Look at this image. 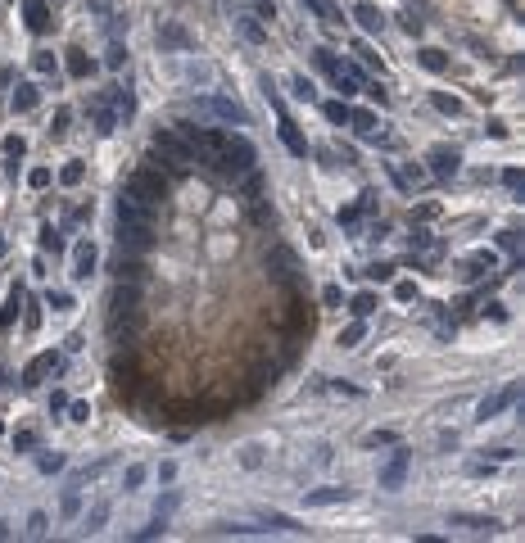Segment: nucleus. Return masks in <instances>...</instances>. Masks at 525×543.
Returning <instances> with one entry per match:
<instances>
[{
    "instance_id": "obj_1",
    "label": "nucleus",
    "mask_w": 525,
    "mask_h": 543,
    "mask_svg": "<svg viewBox=\"0 0 525 543\" xmlns=\"http://www.w3.org/2000/svg\"><path fill=\"white\" fill-rule=\"evenodd\" d=\"M254 158H259V154H254V145L245 141V136H231V131H227L222 150H217V172H222V177H231V181H240L245 172L259 168Z\"/></svg>"
},
{
    "instance_id": "obj_2",
    "label": "nucleus",
    "mask_w": 525,
    "mask_h": 543,
    "mask_svg": "<svg viewBox=\"0 0 525 543\" xmlns=\"http://www.w3.org/2000/svg\"><path fill=\"white\" fill-rule=\"evenodd\" d=\"M118 244H123V254H150L158 244L154 222H118Z\"/></svg>"
},
{
    "instance_id": "obj_3",
    "label": "nucleus",
    "mask_w": 525,
    "mask_h": 543,
    "mask_svg": "<svg viewBox=\"0 0 525 543\" xmlns=\"http://www.w3.org/2000/svg\"><path fill=\"white\" fill-rule=\"evenodd\" d=\"M123 190H127V195H136V200H145V204H154V208H158V200H163V195H168V181L158 177L154 168H141V172H131V177H127V186H123Z\"/></svg>"
},
{
    "instance_id": "obj_4",
    "label": "nucleus",
    "mask_w": 525,
    "mask_h": 543,
    "mask_svg": "<svg viewBox=\"0 0 525 543\" xmlns=\"http://www.w3.org/2000/svg\"><path fill=\"white\" fill-rule=\"evenodd\" d=\"M154 154H163V158H173V163H195V150L186 145V136H177V131H154Z\"/></svg>"
},
{
    "instance_id": "obj_5",
    "label": "nucleus",
    "mask_w": 525,
    "mask_h": 543,
    "mask_svg": "<svg viewBox=\"0 0 525 543\" xmlns=\"http://www.w3.org/2000/svg\"><path fill=\"white\" fill-rule=\"evenodd\" d=\"M200 109H209V114L222 118V122H236V127H245V122H249V114H245L236 100H227V95H204Z\"/></svg>"
},
{
    "instance_id": "obj_6",
    "label": "nucleus",
    "mask_w": 525,
    "mask_h": 543,
    "mask_svg": "<svg viewBox=\"0 0 525 543\" xmlns=\"http://www.w3.org/2000/svg\"><path fill=\"white\" fill-rule=\"evenodd\" d=\"M118 222H154V204H145V200L123 190V200H118Z\"/></svg>"
},
{
    "instance_id": "obj_7",
    "label": "nucleus",
    "mask_w": 525,
    "mask_h": 543,
    "mask_svg": "<svg viewBox=\"0 0 525 543\" xmlns=\"http://www.w3.org/2000/svg\"><path fill=\"white\" fill-rule=\"evenodd\" d=\"M118 281H131V286H145L150 281V267L141 263V254H127V258H118Z\"/></svg>"
},
{
    "instance_id": "obj_8",
    "label": "nucleus",
    "mask_w": 525,
    "mask_h": 543,
    "mask_svg": "<svg viewBox=\"0 0 525 543\" xmlns=\"http://www.w3.org/2000/svg\"><path fill=\"white\" fill-rule=\"evenodd\" d=\"M408 462H412V453H408V448H394V462L381 471V485H385V489H399L403 475H408Z\"/></svg>"
},
{
    "instance_id": "obj_9",
    "label": "nucleus",
    "mask_w": 525,
    "mask_h": 543,
    "mask_svg": "<svg viewBox=\"0 0 525 543\" xmlns=\"http://www.w3.org/2000/svg\"><path fill=\"white\" fill-rule=\"evenodd\" d=\"M267 267H272L276 281H295V258H290V249H272L267 254Z\"/></svg>"
},
{
    "instance_id": "obj_10",
    "label": "nucleus",
    "mask_w": 525,
    "mask_h": 543,
    "mask_svg": "<svg viewBox=\"0 0 525 543\" xmlns=\"http://www.w3.org/2000/svg\"><path fill=\"white\" fill-rule=\"evenodd\" d=\"M431 163H435L439 177H453L458 163H462V154H458V150H444V145H435V150H431Z\"/></svg>"
},
{
    "instance_id": "obj_11",
    "label": "nucleus",
    "mask_w": 525,
    "mask_h": 543,
    "mask_svg": "<svg viewBox=\"0 0 525 543\" xmlns=\"http://www.w3.org/2000/svg\"><path fill=\"white\" fill-rule=\"evenodd\" d=\"M55 367H59V357H55V353L32 357V367L23 372V385H41V376H45V372H55Z\"/></svg>"
},
{
    "instance_id": "obj_12",
    "label": "nucleus",
    "mask_w": 525,
    "mask_h": 543,
    "mask_svg": "<svg viewBox=\"0 0 525 543\" xmlns=\"http://www.w3.org/2000/svg\"><path fill=\"white\" fill-rule=\"evenodd\" d=\"M345 498H349V489H335V485L303 493V502H308V507H331V502H345Z\"/></svg>"
},
{
    "instance_id": "obj_13",
    "label": "nucleus",
    "mask_w": 525,
    "mask_h": 543,
    "mask_svg": "<svg viewBox=\"0 0 525 543\" xmlns=\"http://www.w3.org/2000/svg\"><path fill=\"white\" fill-rule=\"evenodd\" d=\"M448 521H453V525H462V529H471V534H494V529H498V521H494V516H448Z\"/></svg>"
},
{
    "instance_id": "obj_14",
    "label": "nucleus",
    "mask_w": 525,
    "mask_h": 543,
    "mask_svg": "<svg viewBox=\"0 0 525 543\" xmlns=\"http://www.w3.org/2000/svg\"><path fill=\"white\" fill-rule=\"evenodd\" d=\"M516 394H521L516 385H507V389H498V394H494V399H485V403H480V421H489V416H494V412H503V407H507L512 399H516Z\"/></svg>"
},
{
    "instance_id": "obj_15",
    "label": "nucleus",
    "mask_w": 525,
    "mask_h": 543,
    "mask_svg": "<svg viewBox=\"0 0 525 543\" xmlns=\"http://www.w3.org/2000/svg\"><path fill=\"white\" fill-rule=\"evenodd\" d=\"M281 141H286V150L290 154H308V141H303V136H299V127H295V122H290V118H281Z\"/></svg>"
},
{
    "instance_id": "obj_16",
    "label": "nucleus",
    "mask_w": 525,
    "mask_h": 543,
    "mask_svg": "<svg viewBox=\"0 0 525 543\" xmlns=\"http://www.w3.org/2000/svg\"><path fill=\"white\" fill-rule=\"evenodd\" d=\"M353 18H358L367 32H381V28H385V14H381L376 5H358V9H353Z\"/></svg>"
},
{
    "instance_id": "obj_17",
    "label": "nucleus",
    "mask_w": 525,
    "mask_h": 543,
    "mask_svg": "<svg viewBox=\"0 0 525 543\" xmlns=\"http://www.w3.org/2000/svg\"><path fill=\"white\" fill-rule=\"evenodd\" d=\"M91 272H95V244L87 240V244H77V272H72V276H77V281H87Z\"/></svg>"
},
{
    "instance_id": "obj_18",
    "label": "nucleus",
    "mask_w": 525,
    "mask_h": 543,
    "mask_svg": "<svg viewBox=\"0 0 525 543\" xmlns=\"http://www.w3.org/2000/svg\"><path fill=\"white\" fill-rule=\"evenodd\" d=\"M349 122L358 127L362 141H381V131H376V118H372V114H349Z\"/></svg>"
},
{
    "instance_id": "obj_19",
    "label": "nucleus",
    "mask_w": 525,
    "mask_h": 543,
    "mask_svg": "<svg viewBox=\"0 0 525 543\" xmlns=\"http://www.w3.org/2000/svg\"><path fill=\"white\" fill-rule=\"evenodd\" d=\"M28 28H32V32H45V28H50V18H45V5H41V0H28Z\"/></svg>"
},
{
    "instance_id": "obj_20",
    "label": "nucleus",
    "mask_w": 525,
    "mask_h": 543,
    "mask_svg": "<svg viewBox=\"0 0 525 543\" xmlns=\"http://www.w3.org/2000/svg\"><path fill=\"white\" fill-rule=\"evenodd\" d=\"M158 41H163V45H177V50H190V36L181 32V28H163V32H158Z\"/></svg>"
},
{
    "instance_id": "obj_21",
    "label": "nucleus",
    "mask_w": 525,
    "mask_h": 543,
    "mask_svg": "<svg viewBox=\"0 0 525 543\" xmlns=\"http://www.w3.org/2000/svg\"><path fill=\"white\" fill-rule=\"evenodd\" d=\"M421 68L444 72V68H448V55H444V50H421Z\"/></svg>"
},
{
    "instance_id": "obj_22",
    "label": "nucleus",
    "mask_w": 525,
    "mask_h": 543,
    "mask_svg": "<svg viewBox=\"0 0 525 543\" xmlns=\"http://www.w3.org/2000/svg\"><path fill=\"white\" fill-rule=\"evenodd\" d=\"M18 303H23V294L14 290V294H9V299H5V313H0V330H9V322H14V317H18Z\"/></svg>"
},
{
    "instance_id": "obj_23",
    "label": "nucleus",
    "mask_w": 525,
    "mask_h": 543,
    "mask_svg": "<svg viewBox=\"0 0 525 543\" xmlns=\"http://www.w3.org/2000/svg\"><path fill=\"white\" fill-rule=\"evenodd\" d=\"M236 28H240V32H245V36H249V41H267V32H263V28H259V23H254L249 14H240V18H236Z\"/></svg>"
},
{
    "instance_id": "obj_24",
    "label": "nucleus",
    "mask_w": 525,
    "mask_h": 543,
    "mask_svg": "<svg viewBox=\"0 0 525 543\" xmlns=\"http://www.w3.org/2000/svg\"><path fill=\"white\" fill-rule=\"evenodd\" d=\"M32 104H36V86H18V95H14V109H18V114H28Z\"/></svg>"
},
{
    "instance_id": "obj_25",
    "label": "nucleus",
    "mask_w": 525,
    "mask_h": 543,
    "mask_svg": "<svg viewBox=\"0 0 525 543\" xmlns=\"http://www.w3.org/2000/svg\"><path fill=\"white\" fill-rule=\"evenodd\" d=\"M104 521H109V502H95V507H91V516H87V529L95 534V529H100Z\"/></svg>"
},
{
    "instance_id": "obj_26",
    "label": "nucleus",
    "mask_w": 525,
    "mask_h": 543,
    "mask_svg": "<svg viewBox=\"0 0 525 543\" xmlns=\"http://www.w3.org/2000/svg\"><path fill=\"white\" fill-rule=\"evenodd\" d=\"M68 72H72V77H87V72H95V64H91L87 55H72L68 59Z\"/></svg>"
},
{
    "instance_id": "obj_27",
    "label": "nucleus",
    "mask_w": 525,
    "mask_h": 543,
    "mask_svg": "<svg viewBox=\"0 0 525 543\" xmlns=\"http://www.w3.org/2000/svg\"><path fill=\"white\" fill-rule=\"evenodd\" d=\"M322 109H326V118H331V122H340V127H345V122H349V104L331 100V104H322Z\"/></svg>"
},
{
    "instance_id": "obj_28",
    "label": "nucleus",
    "mask_w": 525,
    "mask_h": 543,
    "mask_svg": "<svg viewBox=\"0 0 525 543\" xmlns=\"http://www.w3.org/2000/svg\"><path fill=\"white\" fill-rule=\"evenodd\" d=\"M372 308H376V294H367V290H362V294H353V313H358V317H367Z\"/></svg>"
},
{
    "instance_id": "obj_29",
    "label": "nucleus",
    "mask_w": 525,
    "mask_h": 543,
    "mask_svg": "<svg viewBox=\"0 0 525 543\" xmlns=\"http://www.w3.org/2000/svg\"><path fill=\"white\" fill-rule=\"evenodd\" d=\"M362 335H367V326H362V322H353V326L345 330V335H340V344H345V349H353V344H358Z\"/></svg>"
},
{
    "instance_id": "obj_30",
    "label": "nucleus",
    "mask_w": 525,
    "mask_h": 543,
    "mask_svg": "<svg viewBox=\"0 0 525 543\" xmlns=\"http://www.w3.org/2000/svg\"><path fill=\"white\" fill-rule=\"evenodd\" d=\"M41 471L50 475V471H64V453H45L41 458Z\"/></svg>"
},
{
    "instance_id": "obj_31",
    "label": "nucleus",
    "mask_w": 525,
    "mask_h": 543,
    "mask_svg": "<svg viewBox=\"0 0 525 543\" xmlns=\"http://www.w3.org/2000/svg\"><path fill=\"white\" fill-rule=\"evenodd\" d=\"M41 244H45V249H50V254H59V249H64V240H59V231H50V227L41 231Z\"/></svg>"
},
{
    "instance_id": "obj_32",
    "label": "nucleus",
    "mask_w": 525,
    "mask_h": 543,
    "mask_svg": "<svg viewBox=\"0 0 525 543\" xmlns=\"http://www.w3.org/2000/svg\"><path fill=\"white\" fill-rule=\"evenodd\" d=\"M317 68H326V72H331V77L340 72V64H335V55H331V50H317Z\"/></svg>"
},
{
    "instance_id": "obj_33",
    "label": "nucleus",
    "mask_w": 525,
    "mask_h": 543,
    "mask_svg": "<svg viewBox=\"0 0 525 543\" xmlns=\"http://www.w3.org/2000/svg\"><path fill=\"white\" fill-rule=\"evenodd\" d=\"M362 443H367V448H381V443H394V435H389V430H372Z\"/></svg>"
},
{
    "instance_id": "obj_34",
    "label": "nucleus",
    "mask_w": 525,
    "mask_h": 543,
    "mask_svg": "<svg viewBox=\"0 0 525 543\" xmlns=\"http://www.w3.org/2000/svg\"><path fill=\"white\" fill-rule=\"evenodd\" d=\"M123 485H127V489H141V485H145V466H131V471L123 475Z\"/></svg>"
},
{
    "instance_id": "obj_35",
    "label": "nucleus",
    "mask_w": 525,
    "mask_h": 543,
    "mask_svg": "<svg viewBox=\"0 0 525 543\" xmlns=\"http://www.w3.org/2000/svg\"><path fill=\"white\" fill-rule=\"evenodd\" d=\"M5 154H9V163L23 158V141H18V136H9V141H5Z\"/></svg>"
},
{
    "instance_id": "obj_36",
    "label": "nucleus",
    "mask_w": 525,
    "mask_h": 543,
    "mask_svg": "<svg viewBox=\"0 0 525 543\" xmlns=\"http://www.w3.org/2000/svg\"><path fill=\"white\" fill-rule=\"evenodd\" d=\"M295 95H299V100H313V82L308 77H295Z\"/></svg>"
},
{
    "instance_id": "obj_37",
    "label": "nucleus",
    "mask_w": 525,
    "mask_h": 543,
    "mask_svg": "<svg viewBox=\"0 0 525 543\" xmlns=\"http://www.w3.org/2000/svg\"><path fill=\"white\" fill-rule=\"evenodd\" d=\"M77 181H82V163H68L64 168V186H77Z\"/></svg>"
},
{
    "instance_id": "obj_38",
    "label": "nucleus",
    "mask_w": 525,
    "mask_h": 543,
    "mask_svg": "<svg viewBox=\"0 0 525 543\" xmlns=\"http://www.w3.org/2000/svg\"><path fill=\"white\" fill-rule=\"evenodd\" d=\"M28 534H45V512H32V521H28Z\"/></svg>"
},
{
    "instance_id": "obj_39",
    "label": "nucleus",
    "mask_w": 525,
    "mask_h": 543,
    "mask_svg": "<svg viewBox=\"0 0 525 543\" xmlns=\"http://www.w3.org/2000/svg\"><path fill=\"white\" fill-rule=\"evenodd\" d=\"M435 109H444V114H458L462 104H458V100H448V95H435Z\"/></svg>"
},
{
    "instance_id": "obj_40",
    "label": "nucleus",
    "mask_w": 525,
    "mask_h": 543,
    "mask_svg": "<svg viewBox=\"0 0 525 543\" xmlns=\"http://www.w3.org/2000/svg\"><path fill=\"white\" fill-rule=\"evenodd\" d=\"M77 507H82L77 493H64V516H77Z\"/></svg>"
},
{
    "instance_id": "obj_41",
    "label": "nucleus",
    "mask_w": 525,
    "mask_h": 543,
    "mask_svg": "<svg viewBox=\"0 0 525 543\" xmlns=\"http://www.w3.org/2000/svg\"><path fill=\"white\" fill-rule=\"evenodd\" d=\"M28 181H32V186H50V172H45V168H36Z\"/></svg>"
},
{
    "instance_id": "obj_42",
    "label": "nucleus",
    "mask_w": 525,
    "mask_h": 543,
    "mask_svg": "<svg viewBox=\"0 0 525 543\" xmlns=\"http://www.w3.org/2000/svg\"><path fill=\"white\" fill-rule=\"evenodd\" d=\"M123 59H127V50H123V45H114V50H109V68H118Z\"/></svg>"
},
{
    "instance_id": "obj_43",
    "label": "nucleus",
    "mask_w": 525,
    "mask_h": 543,
    "mask_svg": "<svg viewBox=\"0 0 525 543\" xmlns=\"http://www.w3.org/2000/svg\"><path fill=\"white\" fill-rule=\"evenodd\" d=\"M322 299H326V308H335V303H340V286H326Z\"/></svg>"
}]
</instances>
